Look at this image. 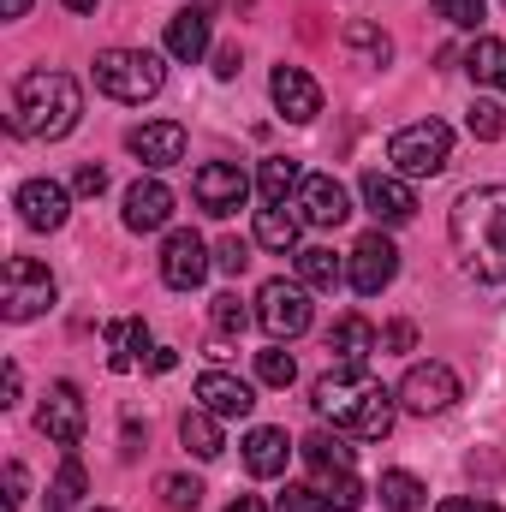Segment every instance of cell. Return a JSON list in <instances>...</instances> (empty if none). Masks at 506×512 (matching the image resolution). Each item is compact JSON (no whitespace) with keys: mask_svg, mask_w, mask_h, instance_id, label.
<instances>
[{"mask_svg":"<svg viewBox=\"0 0 506 512\" xmlns=\"http://www.w3.org/2000/svg\"><path fill=\"white\" fill-rule=\"evenodd\" d=\"M447 239L477 286H506V185H471L447 215Z\"/></svg>","mask_w":506,"mask_h":512,"instance_id":"6da1fadb","label":"cell"},{"mask_svg":"<svg viewBox=\"0 0 506 512\" xmlns=\"http://www.w3.org/2000/svg\"><path fill=\"white\" fill-rule=\"evenodd\" d=\"M310 405H316V417H322V423H334L340 435L381 441V435L393 429L399 393H387L370 370H346V364H334L322 382L310 387Z\"/></svg>","mask_w":506,"mask_h":512,"instance_id":"7a4b0ae2","label":"cell"},{"mask_svg":"<svg viewBox=\"0 0 506 512\" xmlns=\"http://www.w3.org/2000/svg\"><path fill=\"white\" fill-rule=\"evenodd\" d=\"M84 120V90L72 72H24L18 90H12V131L30 137V143H60L66 131Z\"/></svg>","mask_w":506,"mask_h":512,"instance_id":"3957f363","label":"cell"},{"mask_svg":"<svg viewBox=\"0 0 506 512\" xmlns=\"http://www.w3.org/2000/svg\"><path fill=\"white\" fill-rule=\"evenodd\" d=\"M161 84H167V66L149 48H108V54H96V90L108 102H149V96H161Z\"/></svg>","mask_w":506,"mask_h":512,"instance_id":"277c9868","label":"cell"},{"mask_svg":"<svg viewBox=\"0 0 506 512\" xmlns=\"http://www.w3.org/2000/svg\"><path fill=\"white\" fill-rule=\"evenodd\" d=\"M387 161H393L399 179H435L453 161V131L441 126V120H411V126L393 131Z\"/></svg>","mask_w":506,"mask_h":512,"instance_id":"5b68a950","label":"cell"},{"mask_svg":"<svg viewBox=\"0 0 506 512\" xmlns=\"http://www.w3.org/2000/svg\"><path fill=\"white\" fill-rule=\"evenodd\" d=\"M54 298H60V286H54L48 262H36V256H12V262H6V286H0V316H6V322H30V316H42Z\"/></svg>","mask_w":506,"mask_h":512,"instance_id":"8992f818","label":"cell"},{"mask_svg":"<svg viewBox=\"0 0 506 512\" xmlns=\"http://www.w3.org/2000/svg\"><path fill=\"white\" fill-rule=\"evenodd\" d=\"M256 322L274 334V340H298L310 328V286L304 280H268L256 292Z\"/></svg>","mask_w":506,"mask_h":512,"instance_id":"52a82bcc","label":"cell"},{"mask_svg":"<svg viewBox=\"0 0 506 512\" xmlns=\"http://www.w3.org/2000/svg\"><path fill=\"white\" fill-rule=\"evenodd\" d=\"M36 429H42L60 453H78V447H84L90 411H84V393H78V382H54V387H48V399H42V411H36Z\"/></svg>","mask_w":506,"mask_h":512,"instance_id":"ba28073f","label":"cell"},{"mask_svg":"<svg viewBox=\"0 0 506 512\" xmlns=\"http://www.w3.org/2000/svg\"><path fill=\"white\" fill-rule=\"evenodd\" d=\"M453 399H459V376L447 364H411L399 382V411H411V417H441V411H453Z\"/></svg>","mask_w":506,"mask_h":512,"instance_id":"9c48e42d","label":"cell"},{"mask_svg":"<svg viewBox=\"0 0 506 512\" xmlns=\"http://www.w3.org/2000/svg\"><path fill=\"white\" fill-rule=\"evenodd\" d=\"M191 197H197V209H203V215L227 221L233 209H245V197H251V179H245L233 161H203V167L191 173Z\"/></svg>","mask_w":506,"mask_h":512,"instance_id":"30bf717a","label":"cell"},{"mask_svg":"<svg viewBox=\"0 0 506 512\" xmlns=\"http://www.w3.org/2000/svg\"><path fill=\"white\" fill-rule=\"evenodd\" d=\"M393 274H399V251H393V239H387V233H364V239L352 245V262H346L352 292H358V298H376V292L393 286Z\"/></svg>","mask_w":506,"mask_h":512,"instance_id":"8fae6325","label":"cell"},{"mask_svg":"<svg viewBox=\"0 0 506 512\" xmlns=\"http://www.w3.org/2000/svg\"><path fill=\"white\" fill-rule=\"evenodd\" d=\"M12 209H18V221H24L30 233H60L66 215H72V191L54 185V179H24L18 197H12Z\"/></svg>","mask_w":506,"mask_h":512,"instance_id":"7c38bea8","label":"cell"},{"mask_svg":"<svg viewBox=\"0 0 506 512\" xmlns=\"http://www.w3.org/2000/svg\"><path fill=\"white\" fill-rule=\"evenodd\" d=\"M161 280H167L173 292H191V286L209 280V245H203L191 227L167 233V245H161Z\"/></svg>","mask_w":506,"mask_h":512,"instance_id":"4fadbf2b","label":"cell"},{"mask_svg":"<svg viewBox=\"0 0 506 512\" xmlns=\"http://www.w3.org/2000/svg\"><path fill=\"white\" fill-rule=\"evenodd\" d=\"M268 96H274V108H280L292 126H310V120L322 114V84H316L304 66H274Z\"/></svg>","mask_w":506,"mask_h":512,"instance_id":"5bb4252c","label":"cell"},{"mask_svg":"<svg viewBox=\"0 0 506 512\" xmlns=\"http://www.w3.org/2000/svg\"><path fill=\"white\" fill-rule=\"evenodd\" d=\"M298 215H304L310 227H340V221L352 215V197H346V185H340L334 173H304V185H298Z\"/></svg>","mask_w":506,"mask_h":512,"instance_id":"9a60e30c","label":"cell"},{"mask_svg":"<svg viewBox=\"0 0 506 512\" xmlns=\"http://www.w3.org/2000/svg\"><path fill=\"white\" fill-rule=\"evenodd\" d=\"M364 209L376 215L381 227H405L411 215H417V191L399 179V173H364Z\"/></svg>","mask_w":506,"mask_h":512,"instance_id":"2e32d148","label":"cell"},{"mask_svg":"<svg viewBox=\"0 0 506 512\" xmlns=\"http://www.w3.org/2000/svg\"><path fill=\"white\" fill-rule=\"evenodd\" d=\"M126 149L143 161V167H173V161H185V126L179 120H149V126H137L126 137Z\"/></svg>","mask_w":506,"mask_h":512,"instance_id":"e0dca14e","label":"cell"},{"mask_svg":"<svg viewBox=\"0 0 506 512\" xmlns=\"http://www.w3.org/2000/svg\"><path fill=\"white\" fill-rule=\"evenodd\" d=\"M173 221V191L161 179H137L126 191V227L131 233H161Z\"/></svg>","mask_w":506,"mask_h":512,"instance_id":"ac0fdd59","label":"cell"},{"mask_svg":"<svg viewBox=\"0 0 506 512\" xmlns=\"http://www.w3.org/2000/svg\"><path fill=\"white\" fill-rule=\"evenodd\" d=\"M197 399H203V411H215V417H251V405H256L251 382H239V376H227V370H203V376H197Z\"/></svg>","mask_w":506,"mask_h":512,"instance_id":"d6986e66","label":"cell"},{"mask_svg":"<svg viewBox=\"0 0 506 512\" xmlns=\"http://www.w3.org/2000/svg\"><path fill=\"white\" fill-rule=\"evenodd\" d=\"M376 346H381V334L364 322V316H340L334 334H328V352H334V364H346V370H364Z\"/></svg>","mask_w":506,"mask_h":512,"instance_id":"ffe728a7","label":"cell"},{"mask_svg":"<svg viewBox=\"0 0 506 512\" xmlns=\"http://www.w3.org/2000/svg\"><path fill=\"white\" fill-rule=\"evenodd\" d=\"M167 54L185 66H197L209 54V12L203 6H185L179 18H167Z\"/></svg>","mask_w":506,"mask_h":512,"instance_id":"44dd1931","label":"cell"},{"mask_svg":"<svg viewBox=\"0 0 506 512\" xmlns=\"http://www.w3.org/2000/svg\"><path fill=\"white\" fill-rule=\"evenodd\" d=\"M286 459H292V441H286V429H251L245 435V471L251 477H280L286 471Z\"/></svg>","mask_w":506,"mask_h":512,"instance_id":"7402d4cb","label":"cell"},{"mask_svg":"<svg viewBox=\"0 0 506 512\" xmlns=\"http://www.w3.org/2000/svg\"><path fill=\"white\" fill-rule=\"evenodd\" d=\"M465 72L477 78V90H506V42L501 36H477L465 48Z\"/></svg>","mask_w":506,"mask_h":512,"instance_id":"603a6c76","label":"cell"},{"mask_svg":"<svg viewBox=\"0 0 506 512\" xmlns=\"http://www.w3.org/2000/svg\"><path fill=\"white\" fill-rule=\"evenodd\" d=\"M298 185H304V173H298V161H292V155H268V161H262V173H256V197H262V209H280Z\"/></svg>","mask_w":506,"mask_h":512,"instance_id":"cb8c5ba5","label":"cell"},{"mask_svg":"<svg viewBox=\"0 0 506 512\" xmlns=\"http://www.w3.org/2000/svg\"><path fill=\"white\" fill-rule=\"evenodd\" d=\"M179 441H185L197 459H221V447H227V441H221V417L203 411V405H191V411L179 417Z\"/></svg>","mask_w":506,"mask_h":512,"instance_id":"d4e9b609","label":"cell"},{"mask_svg":"<svg viewBox=\"0 0 506 512\" xmlns=\"http://www.w3.org/2000/svg\"><path fill=\"white\" fill-rule=\"evenodd\" d=\"M298 453L310 459V471H316V477H328V471H352V447L340 441V429H334V435H328V429H322V435H304V441H298Z\"/></svg>","mask_w":506,"mask_h":512,"instance_id":"484cf974","label":"cell"},{"mask_svg":"<svg viewBox=\"0 0 506 512\" xmlns=\"http://www.w3.org/2000/svg\"><path fill=\"white\" fill-rule=\"evenodd\" d=\"M298 280H304L310 292H334V286L346 280V262L334 251H322V245H304V251H298Z\"/></svg>","mask_w":506,"mask_h":512,"instance_id":"4316f807","label":"cell"},{"mask_svg":"<svg viewBox=\"0 0 506 512\" xmlns=\"http://www.w3.org/2000/svg\"><path fill=\"white\" fill-rule=\"evenodd\" d=\"M143 352H155L143 322H108V370H131Z\"/></svg>","mask_w":506,"mask_h":512,"instance_id":"83f0119b","label":"cell"},{"mask_svg":"<svg viewBox=\"0 0 506 512\" xmlns=\"http://www.w3.org/2000/svg\"><path fill=\"white\" fill-rule=\"evenodd\" d=\"M84 489H90V477H84V459H78V453H66L60 477L48 483V512H78Z\"/></svg>","mask_w":506,"mask_h":512,"instance_id":"f1b7e54d","label":"cell"},{"mask_svg":"<svg viewBox=\"0 0 506 512\" xmlns=\"http://www.w3.org/2000/svg\"><path fill=\"white\" fill-rule=\"evenodd\" d=\"M340 42L364 60V66H387L393 60V42H387V30H376V24H364V18H352L346 30H340Z\"/></svg>","mask_w":506,"mask_h":512,"instance_id":"f546056e","label":"cell"},{"mask_svg":"<svg viewBox=\"0 0 506 512\" xmlns=\"http://www.w3.org/2000/svg\"><path fill=\"white\" fill-rule=\"evenodd\" d=\"M256 245L286 256L298 245V215H286V203H280V209H256Z\"/></svg>","mask_w":506,"mask_h":512,"instance_id":"4dcf8cb0","label":"cell"},{"mask_svg":"<svg viewBox=\"0 0 506 512\" xmlns=\"http://www.w3.org/2000/svg\"><path fill=\"white\" fill-rule=\"evenodd\" d=\"M376 495H381V507L387 512H423V495H429V489H423L411 471H381Z\"/></svg>","mask_w":506,"mask_h":512,"instance_id":"1f68e13d","label":"cell"},{"mask_svg":"<svg viewBox=\"0 0 506 512\" xmlns=\"http://www.w3.org/2000/svg\"><path fill=\"white\" fill-rule=\"evenodd\" d=\"M316 489H322L328 512H358L364 507V483H358L352 471H328V477H316Z\"/></svg>","mask_w":506,"mask_h":512,"instance_id":"d6a6232c","label":"cell"},{"mask_svg":"<svg viewBox=\"0 0 506 512\" xmlns=\"http://www.w3.org/2000/svg\"><path fill=\"white\" fill-rule=\"evenodd\" d=\"M465 131H471L477 143H495V137L506 131V108L501 102H489V96H477V102L465 108Z\"/></svg>","mask_w":506,"mask_h":512,"instance_id":"836d02e7","label":"cell"},{"mask_svg":"<svg viewBox=\"0 0 506 512\" xmlns=\"http://www.w3.org/2000/svg\"><path fill=\"white\" fill-rule=\"evenodd\" d=\"M256 376H262L268 387H292V382H298V364H292V352L274 340L268 352H256Z\"/></svg>","mask_w":506,"mask_h":512,"instance_id":"e575fe53","label":"cell"},{"mask_svg":"<svg viewBox=\"0 0 506 512\" xmlns=\"http://www.w3.org/2000/svg\"><path fill=\"white\" fill-rule=\"evenodd\" d=\"M161 507L167 512H197L203 507V483H197V477H179V471L161 477Z\"/></svg>","mask_w":506,"mask_h":512,"instance_id":"d590c367","label":"cell"},{"mask_svg":"<svg viewBox=\"0 0 506 512\" xmlns=\"http://www.w3.org/2000/svg\"><path fill=\"white\" fill-rule=\"evenodd\" d=\"M274 512H328V501H322L316 483H286V495L274 501Z\"/></svg>","mask_w":506,"mask_h":512,"instance_id":"8d00e7d4","label":"cell"},{"mask_svg":"<svg viewBox=\"0 0 506 512\" xmlns=\"http://www.w3.org/2000/svg\"><path fill=\"white\" fill-rule=\"evenodd\" d=\"M215 328H221V334H245V328H251V310H245L233 292H221V298H215Z\"/></svg>","mask_w":506,"mask_h":512,"instance_id":"74e56055","label":"cell"},{"mask_svg":"<svg viewBox=\"0 0 506 512\" xmlns=\"http://www.w3.org/2000/svg\"><path fill=\"white\" fill-rule=\"evenodd\" d=\"M435 12H441L453 30H477V24H483V0H435Z\"/></svg>","mask_w":506,"mask_h":512,"instance_id":"f35d334b","label":"cell"},{"mask_svg":"<svg viewBox=\"0 0 506 512\" xmlns=\"http://www.w3.org/2000/svg\"><path fill=\"white\" fill-rule=\"evenodd\" d=\"M215 268H221V274H245V268H251L245 239H221V245H215Z\"/></svg>","mask_w":506,"mask_h":512,"instance_id":"ab89813d","label":"cell"},{"mask_svg":"<svg viewBox=\"0 0 506 512\" xmlns=\"http://www.w3.org/2000/svg\"><path fill=\"white\" fill-rule=\"evenodd\" d=\"M72 191H78V197H102V191H108V167H96V161H84V167L72 173Z\"/></svg>","mask_w":506,"mask_h":512,"instance_id":"60d3db41","label":"cell"},{"mask_svg":"<svg viewBox=\"0 0 506 512\" xmlns=\"http://www.w3.org/2000/svg\"><path fill=\"white\" fill-rule=\"evenodd\" d=\"M24 495H30V477H24V465L12 459V465H6V512L24 507Z\"/></svg>","mask_w":506,"mask_h":512,"instance_id":"b9f144b4","label":"cell"},{"mask_svg":"<svg viewBox=\"0 0 506 512\" xmlns=\"http://www.w3.org/2000/svg\"><path fill=\"white\" fill-rule=\"evenodd\" d=\"M381 346H387V352H411V346H417V328H411V322H387V328H381Z\"/></svg>","mask_w":506,"mask_h":512,"instance_id":"7bdbcfd3","label":"cell"},{"mask_svg":"<svg viewBox=\"0 0 506 512\" xmlns=\"http://www.w3.org/2000/svg\"><path fill=\"white\" fill-rule=\"evenodd\" d=\"M435 512H501V507H495V501H483V495H447Z\"/></svg>","mask_w":506,"mask_h":512,"instance_id":"ee69618b","label":"cell"},{"mask_svg":"<svg viewBox=\"0 0 506 512\" xmlns=\"http://www.w3.org/2000/svg\"><path fill=\"white\" fill-rule=\"evenodd\" d=\"M0 387H6V399H0V405H18V393H24V370H18V364H6Z\"/></svg>","mask_w":506,"mask_h":512,"instance_id":"f6af8a7d","label":"cell"},{"mask_svg":"<svg viewBox=\"0 0 506 512\" xmlns=\"http://www.w3.org/2000/svg\"><path fill=\"white\" fill-rule=\"evenodd\" d=\"M215 78H227V84L239 78V48H221V54H215Z\"/></svg>","mask_w":506,"mask_h":512,"instance_id":"bcb514c9","label":"cell"},{"mask_svg":"<svg viewBox=\"0 0 506 512\" xmlns=\"http://www.w3.org/2000/svg\"><path fill=\"white\" fill-rule=\"evenodd\" d=\"M173 364H179V352H173V346H155V352H149V370H155V376H167Z\"/></svg>","mask_w":506,"mask_h":512,"instance_id":"7dc6e473","label":"cell"},{"mask_svg":"<svg viewBox=\"0 0 506 512\" xmlns=\"http://www.w3.org/2000/svg\"><path fill=\"white\" fill-rule=\"evenodd\" d=\"M227 512H268V507H262L256 495H239V501H233V507H227Z\"/></svg>","mask_w":506,"mask_h":512,"instance_id":"c3c4849f","label":"cell"},{"mask_svg":"<svg viewBox=\"0 0 506 512\" xmlns=\"http://www.w3.org/2000/svg\"><path fill=\"white\" fill-rule=\"evenodd\" d=\"M30 12V0H6V18H24Z\"/></svg>","mask_w":506,"mask_h":512,"instance_id":"681fc988","label":"cell"},{"mask_svg":"<svg viewBox=\"0 0 506 512\" xmlns=\"http://www.w3.org/2000/svg\"><path fill=\"white\" fill-rule=\"evenodd\" d=\"M66 12H96V0H60Z\"/></svg>","mask_w":506,"mask_h":512,"instance_id":"f907efd6","label":"cell"},{"mask_svg":"<svg viewBox=\"0 0 506 512\" xmlns=\"http://www.w3.org/2000/svg\"><path fill=\"white\" fill-rule=\"evenodd\" d=\"M96 512H108V507H96Z\"/></svg>","mask_w":506,"mask_h":512,"instance_id":"816d5d0a","label":"cell"}]
</instances>
